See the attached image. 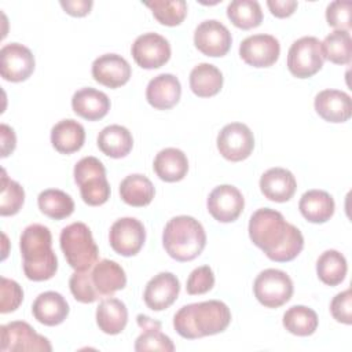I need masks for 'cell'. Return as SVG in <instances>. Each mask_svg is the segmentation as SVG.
I'll return each mask as SVG.
<instances>
[{
    "label": "cell",
    "mask_w": 352,
    "mask_h": 352,
    "mask_svg": "<svg viewBox=\"0 0 352 352\" xmlns=\"http://www.w3.org/2000/svg\"><path fill=\"white\" fill-rule=\"evenodd\" d=\"M25 201V191L23 187L11 180L6 170L1 175V194H0V214L1 216H12L16 214Z\"/></svg>",
    "instance_id": "39"
},
{
    "label": "cell",
    "mask_w": 352,
    "mask_h": 352,
    "mask_svg": "<svg viewBox=\"0 0 352 352\" xmlns=\"http://www.w3.org/2000/svg\"><path fill=\"white\" fill-rule=\"evenodd\" d=\"M131 52L140 67L158 69L169 60L170 44L158 33H143L133 41Z\"/></svg>",
    "instance_id": "12"
},
{
    "label": "cell",
    "mask_w": 352,
    "mask_h": 352,
    "mask_svg": "<svg viewBox=\"0 0 352 352\" xmlns=\"http://www.w3.org/2000/svg\"><path fill=\"white\" fill-rule=\"evenodd\" d=\"M217 150L232 162L246 160L254 148V136L250 128L242 122H231L223 126L217 135Z\"/></svg>",
    "instance_id": "10"
},
{
    "label": "cell",
    "mask_w": 352,
    "mask_h": 352,
    "mask_svg": "<svg viewBox=\"0 0 352 352\" xmlns=\"http://www.w3.org/2000/svg\"><path fill=\"white\" fill-rule=\"evenodd\" d=\"M98 147L107 157L122 158L131 153L133 138L122 125H107L98 135Z\"/></svg>",
    "instance_id": "30"
},
{
    "label": "cell",
    "mask_w": 352,
    "mask_h": 352,
    "mask_svg": "<svg viewBox=\"0 0 352 352\" xmlns=\"http://www.w3.org/2000/svg\"><path fill=\"white\" fill-rule=\"evenodd\" d=\"M59 242L67 264L74 271L89 270L98 263L99 249L87 224L76 221L66 226L60 232Z\"/></svg>",
    "instance_id": "5"
},
{
    "label": "cell",
    "mask_w": 352,
    "mask_h": 352,
    "mask_svg": "<svg viewBox=\"0 0 352 352\" xmlns=\"http://www.w3.org/2000/svg\"><path fill=\"white\" fill-rule=\"evenodd\" d=\"M227 16L234 26L249 30L263 21V11L256 0H234L227 7Z\"/></svg>",
    "instance_id": "37"
},
{
    "label": "cell",
    "mask_w": 352,
    "mask_h": 352,
    "mask_svg": "<svg viewBox=\"0 0 352 352\" xmlns=\"http://www.w3.org/2000/svg\"><path fill=\"white\" fill-rule=\"evenodd\" d=\"M298 209L304 219L311 223H326L334 214V199L323 190H309L302 194L298 202Z\"/></svg>",
    "instance_id": "27"
},
{
    "label": "cell",
    "mask_w": 352,
    "mask_h": 352,
    "mask_svg": "<svg viewBox=\"0 0 352 352\" xmlns=\"http://www.w3.org/2000/svg\"><path fill=\"white\" fill-rule=\"evenodd\" d=\"M154 18L165 26L180 25L187 15V3L184 0H154L146 1Z\"/></svg>",
    "instance_id": "38"
},
{
    "label": "cell",
    "mask_w": 352,
    "mask_h": 352,
    "mask_svg": "<svg viewBox=\"0 0 352 352\" xmlns=\"http://www.w3.org/2000/svg\"><path fill=\"white\" fill-rule=\"evenodd\" d=\"M32 314L41 324L58 326L67 318L69 304L62 294L44 292L36 297L32 305Z\"/></svg>",
    "instance_id": "24"
},
{
    "label": "cell",
    "mask_w": 352,
    "mask_h": 352,
    "mask_svg": "<svg viewBox=\"0 0 352 352\" xmlns=\"http://www.w3.org/2000/svg\"><path fill=\"white\" fill-rule=\"evenodd\" d=\"M253 292L261 305L267 308H279L292 298L293 282L285 271L268 268L256 276Z\"/></svg>",
    "instance_id": "7"
},
{
    "label": "cell",
    "mask_w": 352,
    "mask_h": 352,
    "mask_svg": "<svg viewBox=\"0 0 352 352\" xmlns=\"http://www.w3.org/2000/svg\"><path fill=\"white\" fill-rule=\"evenodd\" d=\"M128 323L126 305L114 297L103 298L96 308L98 327L110 336L120 334Z\"/></svg>",
    "instance_id": "28"
},
{
    "label": "cell",
    "mask_w": 352,
    "mask_h": 352,
    "mask_svg": "<svg viewBox=\"0 0 352 352\" xmlns=\"http://www.w3.org/2000/svg\"><path fill=\"white\" fill-rule=\"evenodd\" d=\"M249 236L270 260L276 263L292 261L304 248L301 231L287 223L280 212L270 208L257 209L250 216Z\"/></svg>",
    "instance_id": "1"
},
{
    "label": "cell",
    "mask_w": 352,
    "mask_h": 352,
    "mask_svg": "<svg viewBox=\"0 0 352 352\" xmlns=\"http://www.w3.org/2000/svg\"><path fill=\"white\" fill-rule=\"evenodd\" d=\"M323 58L336 65H348L352 56V40L346 30H333L320 43Z\"/></svg>",
    "instance_id": "36"
},
{
    "label": "cell",
    "mask_w": 352,
    "mask_h": 352,
    "mask_svg": "<svg viewBox=\"0 0 352 352\" xmlns=\"http://www.w3.org/2000/svg\"><path fill=\"white\" fill-rule=\"evenodd\" d=\"M138 324L143 330L142 334L135 341V351H161V352H173L175 345L172 340L161 333V323L153 320L146 315H138Z\"/></svg>",
    "instance_id": "29"
},
{
    "label": "cell",
    "mask_w": 352,
    "mask_h": 352,
    "mask_svg": "<svg viewBox=\"0 0 352 352\" xmlns=\"http://www.w3.org/2000/svg\"><path fill=\"white\" fill-rule=\"evenodd\" d=\"M180 282L172 272H160L154 275L146 285L143 300L153 311L169 308L177 298Z\"/></svg>",
    "instance_id": "17"
},
{
    "label": "cell",
    "mask_w": 352,
    "mask_h": 352,
    "mask_svg": "<svg viewBox=\"0 0 352 352\" xmlns=\"http://www.w3.org/2000/svg\"><path fill=\"white\" fill-rule=\"evenodd\" d=\"M352 3L349 0H336L331 1L326 8V21L336 30L349 32L352 26L351 19Z\"/></svg>",
    "instance_id": "41"
},
{
    "label": "cell",
    "mask_w": 352,
    "mask_h": 352,
    "mask_svg": "<svg viewBox=\"0 0 352 352\" xmlns=\"http://www.w3.org/2000/svg\"><path fill=\"white\" fill-rule=\"evenodd\" d=\"M34 70V56L32 51L19 44L10 43L0 50V74L11 82L25 81Z\"/></svg>",
    "instance_id": "13"
},
{
    "label": "cell",
    "mask_w": 352,
    "mask_h": 352,
    "mask_svg": "<svg viewBox=\"0 0 352 352\" xmlns=\"http://www.w3.org/2000/svg\"><path fill=\"white\" fill-rule=\"evenodd\" d=\"M146 230L140 220L135 217H122L113 223L109 232L111 249L125 257L135 256L143 248Z\"/></svg>",
    "instance_id": "11"
},
{
    "label": "cell",
    "mask_w": 352,
    "mask_h": 352,
    "mask_svg": "<svg viewBox=\"0 0 352 352\" xmlns=\"http://www.w3.org/2000/svg\"><path fill=\"white\" fill-rule=\"evenodd\" d=\"M348 265L345 257L334 249L323 252L316 261L318 278L327 286L340 285L346 275Z\"/></svg>",
    "instance_id": "33"
},
{
    "label": "cell",
    "mask_w": 352,
    "mask_h": 352,
    "mask_svg": "<svg viewBox=\"0 0 352 352\" xmlns=\"http://www.w3.org/2000/svg\"><path fill=\"white\" fill-rule=\"evenodd\" d=\"M316 113L329 122H345L352 116L351 96L338 89H323L315 96Z\"/></svg>",
    "instance_id": "21"
},
{
    "label": "cell",
    "mask_w": 352,
    "mask_h": 352,
    "mask_svg": "<svg viewBox=\"0 0 352 352\" xmlns=\"http://www.w3.org/2000/svg\"><path fill=\"white\" fill-rule=\"evenodd\" d=\"M214 286V274L209 265H201L191 271L187 278L186 290L191 296L205 294Z\"/></svg>",
    "instance_id": "42"
},
{
    "label": "cell",
    "mask_w": 352,
    "mask_h": 352,
    "mask_svg": "<svg viewBox=\"0 0 352 352\" xmlns=\"http://www.w3.org/2000/svg\"><path fill=\"white\" fill-rule=\"evenodd\" d=\"M297 188L293 173L285 168H271L260 177V190L265 198L274 202L289 201Z\"/></svg>",
    "instance_id": "22"
},
{
    "label": "cell",
    "mask_w": 352,
    "mask_h": 352,
    "mask_svg": "<svg viewBox=\"0 0 352 352\" xmlns=\"http://www.w3.org/2000/svg\"><path fill=\"white\" fill-rule=\"evenodd\" d=\"M52 235L43 224L28 226L19 238L23 272L34 282L51 279L58 270V258L52 250Z\"/></svg>",
    "instance_id": "3"
},
{
    "label": "cell",
    "mask_w": 352,
    "mask_h": 352,
    "mask_svg": "<svg viewBox=\"0 0 352 352\" xmlns=\"http://www.w3.org/2000/svg\"><path fill=\"white\" fill-rule=\"evenodd\" d=\"M74 182L82 201L89 206L103 205L110 198V184L104 165L96 157H84L74 165Z\"/></svg>",
    "instance_id": "6"
},
{
    "label": "cell",
    "mask_w": 352,
    "mask_h": 352,
    "mask_svg": "<svg viewBox=\"0 0 352 352\" xmlns=\"http://www.w3.org/2000/svg\"><path fill=\"white\" fill-rule=\"evenodd\" d=\"M131 66L125 58L117 54H104L92 63V77L107 88H118L131 78Z\"/></svg>",
    "instance_id": "18"
},
{
    "label": "cell",
    "mask_w": 352,
    "mask_h": 352,
    "mask_svg": "<svg viewBox=\"0 0 352 352\" xmlns=\"http://www.w3.org/2000/svg\"><path fill=\"white\" fill-rule=\"evenodd\" d=\"M1 301H0V312L8 314L14 312L23 300V290L22 287L12 279L1 276Z\"/></svg>",
    "instance_id": "43"
},
{
    "label": "cell",
    "mask_w": 352,
    "mask_h": 352,
    "mask_svg": "<svg viewBox=\"0 0 352 352\" xmlns=\"http://www.w3.org/2000/svg\"><path fill=\"white\" fill-rule=\"evenodd\" d=\"M280 54L279 41L271 34H253L242 40L239 56L253 67L272 66Z\"/></svg>",
    "instance_id": "16"
},
{
    "label": "cell",
    "mask_w": 352,
    "mask_h": 352,
    "mask_svg": "<svg viewBox=\"0 0 352 352\" xmlns=\"http://www.w3.org/2000/svg\"><path fill=\"white\" fill-rule=\"evenodd\" d=\"M120 195L125 204L135 208H142L147 206L153 201L155 195V188L147 176L135 173L126 176L121 182Z\"/></svg>",
    "instance_id": "31"
},
{
    "label": "cell",
    "mask_w": 352,
    "mask_h": 352,
    "mask_svg": "<svg viewBox=\"0 0 352 352\" xmlns=\"http://www.w3.org/2000/svg\"><path fill=\"white\" fill-rule=\"evenodd\" d=\"M223 87L221 72L210 63H199L190 73V88L199 98H210Z\"/></svg>",
    "instance_id": "32"
},
{
    "label": "cell",
    "mask_w": 352,
    "mask_h": 352,
    "mask_svg": "<svg viewBox=\"0 0 352 352\" xmlns=\"http://www.w3.org/2000/svg\"><path fill=\"white\" fill-rule=\"evenodd\" d=\"M194 44L206 56H224L232 44L230 30L216 19L201 22L194 32Z\"/></svg>",
    "instance_id": "15"
},
{
    "label": "cell",
    "mask_w": 352,
    "mask_h": 352,
    "mask_svg": "<svg viewBox=\"0 0 352 352\" xmlns=\"http://www.w3.org/2000/svg\"><path fill=\"white\" fill-rule=\"evenodd\" d=\"M330 312L333 318L344 324L352 323V293L351 289H346L336 297H333L330 302Z\"/></svg>",
    "instance_id": "44"
},
{
    "label": "cell",
    "mask_w": 352,
    "mask_h": 352,
    "mask_svg": "<svg viewBox=\"0 0 352 352\" xmlns=\"http://www.w3.org/2000/svg\"><path fill=\"white\" fill-rule=\"evenodd\" d=\"M89 278L99 298L111 297L116 292L124 289L126 285L124 268L118 263L109 258H103L89 268Z\"/></svg>",
    "instance_id": "19"
},
{
    "label": "cell",
    "mask_w": 352,
    "mask_h": 352,
    "mask_svg": "<svg viewBox=\"0 0 352 352\" xmlns=\"http://www.w3.org/2000/svg\"><path fill=\"white\" fill-rule=\"evenodd\" d=\"M69 287L73 294V297L84 304H91L99 300V296L96 294L91 278H89V270L85 271H74V274L69 279Z\"/></svg>",
    "instance_id": "40"
},
{
    "label": "cell",
    "mask_w": 352,
    "mask_h": 352,
    "mask_svg": "<svg viewBox=\"0 0 352 352\" xmlns=\"http://www.w3.org/2000/svg\"><path fill=\"white\" fill-rule=\"evenodd\" d=\"M323 62L320 41L314 36H304L289 48L287 69L297 78L312 77L322 69Z\"/></svg>",
    "instance_id": "8"
},
{
    "label": "cell",
    "mask_w": 352,
    "mask_h": 352,
    "mask_svg": "<svg viewBox=\"0 0 352 352\" xmlns=\"http://www.w3.org/2000/svg\"><path fill=\"white\" fill-rule=\"evenodd\" d=\"M41 213L54 220H62L69 217L74 210L73 198L62 190L48 188L38 194L37 198Z\"/></svg>",
    "instance_id": "34"
},
{
    "label": "cell",
    "mask_w": 352,
    "mask_h": 352,
    "mask_svg": "<svg viewBox=\"0 0 352 352\" xmlns=\"http://www.w3.org/2000/svg\"><path fill=\"white\" fill-rule=\"evenodd\" d=\"M3 352H51L50 341L23 322L15 320L0 327Z\"/></svg>",
    "instance_id": "9"
},
{
    "label": "cell",
    "mask_w": 352,
    "mask_h": 352,
    "mask_svg": "<svg viewBox=\"0 0 352 352\" xmlns=\"http://www.w3.org/2000/svg\"><path fill=\"white\" fill-rule=\"evenodd\" d=\"M162 245L172 258L186 263L202 253L206 245V234L197 219L182 214L166 223L162 232Z\"/></svg>",
    "instance_id": "4"
},
{
    "label": "cell",
    "mask_w": 352,
    "mask_h": 352,
    "mask_svg": "<svg viewBox=\"0 0 352 352\" xmlns=\"http://www.w3.org/2000/svg\"><path fill=\"white\" fill-rule=\"evenodd\" d=\"M180 81L169 73H162L151 78L146 88V99L157 110L172 109L180 100Z\"/></svg>",
    "instance_id": "20"
},
{
    "label": "cell",
    "mask_w": 352,
    "mask_h": 352,
    "mask_svg": "<svg viewBox=\"0 0 352 352\" xmlns=\"http://www.w3.org/2000/svg\"><path fill=\"white\" fill-rule=\"evenodd\" d=\"M153 168L161 180L168 183L180 182L187 175L188 160L182 150L166 147L155 155Z\"/></svg>",
    "instance_id": "25"
},
{
    "label": "cell",
    "mask_w": 352,
    "mask_h": 352,
    "mask_svg": "<svg viewBox=\"0 0 352 352\" xmlns=\"http://www.w3.org/2000/svg\"><path fill=\"white\" fill-rule=\"evenodd\" d=\"M206 206L214 220L220 223H231L242 213L245 199L235 186L221 184L212 190L208 197Z\"/></svg>",
    "instance_id": "14"
},
{
    "label": "cell",
    "mask_w": 352,
    "mask_h": 352,
    "mask_svg": "<svg viewBox=\"0 0 352 352\" xmlns=\"http://www.w3.org/2000/svg\"><path fill=\"white\" fill-rule=\"evenodd\" d=\"M282 322L289 333L300 337H307L315 333L319 319L312 308H308L305 305H293L283 314Z\"/></svg>",
    "instance_id": "35"
},
{
    "label": "cell",
    "mask_w": 352,
    "mask_h": 352,
    "mask_svg": "<svg viewBox=\"0 0 352 352\" xmlns=\"http://www.w3.org/2000/svg\"><path fill=\"white\" fill-rule=\"evenodd\" d=\"M92 0H66L60 1L62 8L72 16H84L92 8Z\"/></svg>",
    "instance_id": "46"
},
{
    "label": "cell",
    "mask_w": 352,
    "mask_h": 352,
    "mask_svg": "<svg viewBox=\"0 0 352 352\" xmlns=\"http://www.w3.org/2000/svg\"><path fill=\"white\" fill-rule=\"evenodd\" d=\"M267 6L276 18H287L296 11L298 3L296 0H268Z\"/></svg>",
    "instance_id": "45"
},
{
    "label": "cell",
    "mask_w": 352,
    "mask_h": 352,
    "mask_svg": "<svg viewBox=\"0 0 352 352\" xmlns=\"http://www.w3.org/2000/svg\"><path fill=\"white\" fill-rule=\"evenodd\" d=\"M73 111L88 121H98L103 118L110 110L109 96L95 88L85 87L74 92L72 98Z\"/></svg>",
    "instance_id": "23"
},
{
    "label": "cell",
    "mask_w": 352,
    "mask_h": 352,
    "mask_svg": "<svg viewBox=\"0 0 352 352\" xmlns=\"http://www.w3.org/2000/svg\"><path fill=\"white\" fill-rule=\"evenodd\" d=\"M0 135H1V157L4 158L14 151L16 144V138H15L14 129L6 124L0 125Z\"/></svg>",
    "instance_id": "47"
},
{
    "label": "cell",
    "mask_w": 352,
    "mask_h": 352,
    "mask_svg": "<svg viewBox=\"0 0 352 352\" xmlns=\"http://www.w3.org/2000/svg\"><path fill=\"white\" fill-rule=\"evenodd\" d=\"M231 322L230 308L219 300L182 307L173 316V327L187 340H197L224 331Z\"/></svg>",
    "instance_id": "2"
},
{
    "label": "cell",
    "mask_w": 352,
    "mask_h": 352,
    "mask_svg": "<svg viewBox=\"0 0 352 352\" xmlns=\"http://www.w3.org/2000/svg\"><path fill=\"white\" fill-rule=\"evenodd\" d=\"M85 142V129L76 120L67 118L55 124L51 129V143L60 154L78 151Z\"/></svg>",
    "instance_id": "26"
}]
</instances>
